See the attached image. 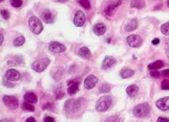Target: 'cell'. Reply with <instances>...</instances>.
I'll use <instances>...</instances> for the list:
<instances>
[{
	"label": "cell",
	"instance_id": "cell-45",
	"mask_svg": "<svg viewBox=\"0 0 169 122\" xmlns=\"http://www.w3.org/2000/svg\"><path fill=\"white\" fill-rule=\"evenodd\" d=\"M159 43H160L159 38H155V39H153L152 41V44L153 45H157V44H159Z\"/></svg>",
	"mask_w": 169,
	"mask_h": 122
},
{
	"label": "cell",
	"instance_id": "cell-8",
	"mask_svg": "<svg viewBox=\"0 0 169 122\" xmlns=\"http://www.w3.org/2000/svg\"><path fill=\"white\" fill-rule=\"evenodd\" d=\"M41 18L45 23H53L55 20V15L52 11H50L48 9H44L41 12Z\"/></svg>",
	"mask_w": 169,
	"mask_h": 122
},
{
	"label": "cell",
	"instance_id": "cell-19",
	"mask_svg": "<svg viewBox=\"0 0 169 122\" xmlns=\"http://www.w3.org/2000/svg\"><path fill=\"white\" fill-rule=\"evenodd\" d=\"M23 62V59L21 56H15L8 60L7 65L10 67H15L21 64Z\"/></svg>",
	"mask_w": 169,
	"mask_h": 122
},
{
	"label": "cell",
	"instance_id": "cell-30",
	"mask_svg": "<svg viewBox=\"0 0 169 122\" xmlns=\"http://www.w3.org/2000/svg\"><path fill=\"white\" fill-rule=\"evenodd\" d=\"M161 33L165 35H169V21L163 24L161 27Z\"/></svg>",
	"mask_w": 169,
	"mask_h": 122
},
{
	"label": "cell",
	"instance_id": "cell-40",
	"mask_svg": "<svg viewBox=\"0 0 169 122\" xmlns=\"http://www.w3.org/2000/svg\"><path fill=\"white\" fill-rule=\"evenodd\" d=\"M156 122H169V119L166 117H158Z\"/></svg>",
	"mask_w": 169,
	"mask_h": 122
},
{
	"label": "cell",
	"instance_id": "cell-10",
	"mask_svg": "<svg viewBox=\"0 0 169 122\" xmlns=\"http://www.w3.org/2000/svg\"><path fill=\"white\" fill-rule=\"evenodd\" d=\"M49 51L55 54H60L62 53L66 50V47H65L63 44L60 42L53 41L51 42L49 46Z\"/></svg>",
	"mask_w": 169,
	"mask_h": 122
},
{
	"label": "cell",
	"instance_id": "cell-38",
	"mask_svg": "<svg viewBox=\"0 0 169 122\" xmlns=\"http://www.w3.org/2000/svg\"><path fill=\"white\" fill-rule=\"evenodd\" d=\"M165 51L166 56L169 57V40H167L165 44Z\"/></svg>",
	"mask_w": 169,
	"mask_h": 122
},
{
	"label": "cell",
	"instance_id": "cell-49",
	"mask_svg": "<svg viewBox=\"0 0 169 122\" xmlns=\"http://www.w3.org/2000/svg\"><path fill=\"white\" fill-rule=\"evenodd\" d=\"M168 7H169V1L168 2Z\"/></svg>",
	"mask_w": 169,
	"mask_h": 122
},
{
	"label": "cell",
	"instance_id": "cell-32",
	"mask_svg": "<svg viewBox=\"0 0 169 122\" xmlns=\"http://www.w3.org/2000/svg\"><path fill=\"white\" fill-rule=\"evenodd\" d=\"M55 98L57 100H60V99L63 98L65 96V93L64 92L62 91V89H57L55 91Z\"/></svg>",
	"mask_w": 169,
	"mask_h": 122
},
{
	"label": "cell",
	"instance_id": "cell-34",
	"mask_svg": "<svg viewBox=\"0 0 169 122\" xmlns=\"http://www.w3.org/2000/svg\"><path fill=\"white\" fill-rule=\"evenodd\" d=\"M10 4L13 7L18 8L22 6V0H10Z\"/></svg>",
	"mask_w": 169,
	"mask_h": 122
},
{
	"label": "cell",
	"instance_id": "cell-6",
	"mask_svg": "<svg viewBox=\"0 0 169 122\" xmlns=\"http://www.w3.org/2000/svg\"><path fill=\"white\" fill-rule=\"evenodd\" d=\"M3 103L9 109H17L19 106V101L17 98L13 96H4L2 98Z\"/></svg>",
	"mask_w": 169,
	"mask_h": 122
},
{
	"label": "cell",
	"instance_id": "cell-21",
	"mask_svg": "<svg viewBox=\"0 0 169 122\" xmlns=\"http://www.w3.org/2000/svg\"><path fill=\"white\" fill-rule=\"evenodd\" d=\"M51 73L54 80H60L62 76V69L60 67H55L52 70Z\"/></svg>",
	"mask_w": 169,
	"mask_h": 122
},
{
	"label": "cell",
	"instance_id": "cell-16",
	"mask_svg": "<svg viewBox=\"0 0 169 122\" xmlns=\"http://www.w3.org/2000/svg\"><path fill=\"white\" fill-rule=\"evenodd\" d=\"M106 30H107V27L102 22H99V23L94 25L93 27V32L94 34L98 36L104 35L106 33Z\"/></svg>",
	"mask_w": 169,
	"mask_h": 122
},
{
	"label": "cell",
	"instance_id": "cell-2",
	"mask_svg": "<svg viewBox=\"0 0 169 122\" xmlns=\"http://www.w3.org/2000/svg\"><path fill=\"white\" fill-rule=\"evenodd\" d=\"M112 99L110 96L100 97L96 103V110L98 112H105L109 109L112 105Z\"/></svg>",
	"mask_w": 169,
	"mask_h": 122
},
{
	"label": "cell",
	"instance_id": "cell-23",
	"mask_svg": "<svg viewBox=\"0 0 169 122\" xmlns=\"http://www.w3.org/2000/svg\"><path fill=\"white\" fill-rule=\"evenodd\" d=\"M139 87L136 85H131L127 88V93L129 97H135L138 94Z\"/></svg>",
	"mask_w": 169,
	"mask_h": 122
},
{
	"label": "cell",
	"instance_id": "cell-47",
	"mask_svg": "<svg viewBox=\"0 0 169 122\" xmlns=\"http://www.w3.org/2000/svg\"><path fill=\"white\" fill-rule=\"evenodd\" d=\"M0 37H1V42H0V44H2V43H3V40H4V37H3V35L1 34L0 35Z\"/></svg>",
	"mask_w": 169,
	"mask_h": 122
},
{
	"label": "cell",
	"instance_id": "cell-35",
	"mask_svg": "<svg viewBox=\"0 0 169 122\" xmlns=\"http://www.w3.org/2000/svg\"><path fill=\"white\" fill-rule=\"evenodd\" d=\"M1 15L2 17L6 20H7L10 17V12H9V11L7 10H6V9H3V10H1Z\"/></svg>",
	"mask_w": 169,
	"mask_h": 122
},
{
	"label": "cell",
	"instance_id": "cell-48",
	"mask_svg": "<svg viewBox=\"0 0 169 122\" xmlns=\"http://www.w3.org/2000/svg\"><path fill=\"white\" fill-rule=\"evenodd\" d=\"M0 122H10V121H9L7 119H1V121H0Z\"/></svg>",
	"mask_w": 169,
	"mask_h": 122
},
{
	"label": "cell",
	"instance_id": "cell-1",
	"mask_svg": "<svg viewBox=\"0 0 169 122\" xmlns=\"http://www.w3.org/2000/svg\"><path fill=\"white\" fill-rule=\"evenodd\" d=\"M85 103L84 98L69 99L67 100L64 105V110L65 114L67 115H74L78 114L82 109Z\"/></svg>",
	"mask_w": 169,
	"mask_h": 122
},
{
	"label": "cell",
	"instance_id": "cell-33",
	"mask_svg": "<svg viewBox=\"0 0 169 122\" xmlns=\"http://www.w3.org/2000/svg\"><path fill=\"white\" fill-rule=\"evenodd\" d=\"M99 91L102 93H105L110 91V86L107 84H102L101 86L99 87Z\"/></svg>",
	"mask_w": 169,
	"mask_h": 122
},
{
	"label": "cell",
	"instance_id": "cell-7",
	"mask_svg": "<svg viewBox=\"0 0 169 122\" xmlns=\"http://www.w3.org/2000/svg\"><path fill=\"white\" fill-rule=\"evenodd\" d=\"M128 46L132 48H139L142 44V38L138 35H130L127 38Z\"/></svg>",
	"mask_w": 169,
	"mask_h": 122
},
{
	"label": "cell",
	"instance_id": "cell-11",
	"mask_svg": "<svg viewBox=\"0 0 169 122\" xmlns=\"http://www.w3.org/2000/svg\"><path fill=\"white\" fill-rule=\"evenodd\" d=\"M86 21L85 14L82 10H78L76 12L73 18V23L76 27H82Z\"/></svg>",
	"mask_w": 169,
	"mask_h": 122
},
{
	"label": "cell",
	"instance_id": "cell-29",
	"mask_svg": "<svg viewBox=\"0 0 169 122\" xmlns=\"http://www.w3.org/2000/svg\"><path fill=\"white\" fill-rule=\"evenodd\" d=\"M78 3H79L81 5H82L83 7H84L85 10H89L91 9L92 6L91 4H90L89 0H77Z\"/></svg>",
	"mask_w": 169,
	"mask_h": 122
},
{
	"label": "cell",
	"instance_id": "cell-44",
	"mask_svg": "<svg viewBox=\"0 0 169 122\" xmlns=\"http://www.w3.org/2000/svg\"><path fill=\"white\" fill-rule=\"evenodd\" d=\"M26 122H37V120H36L35 118H33V117L30 116L26 119Z\"/></svg>",
	"mask_w": 169,
	"mask_h": 122
},
{
	"label": "cell",
	"instance_id": "cell-41",
	"mask_svg": "<svg viewBox=\"0 0 169 122\" xmlns=\"http://www.w3.org/2000/svg\"><path fill=\"white\" fill-rule=\"evenodd\" d=\"M44 122H55V119L51 116H47L44 118Z\"/></svg>",
	"mask_w": 169,
	"mask_h": 122
},
{
	"label": "cell",
	"instance_id": "cell-46",
	"mask_svg": "<svg viewBox=\"0 0 169 122\" xmlns=\"http://www.w3.org/2000/svg\"><path fill=\"white\" fill-rule=\"evenodd\" d=\"M68 0H55V2H60V3H66Z\"/></svg>",
	"mask_w": 169,
	"mask_h": 122
},
{
	"label": "cell",
	"instance_id": "cell-9",
	"mask_svg": "<svg viewBox=\"0 0 169 122\" xmlns=\"http://www.w3.org/2000/svg\"><path fill=\"white\" fill-rule=\"evenodd\" d=\"M121 4V0H116V1L112 2V3L108 4L107 7L105 10V13L106 15L109 17L113 16L114 13L116 12V9Z\"/></svg>",
	"mask_w": 169,
	"mask_h": 122
},
{
	"label": "cell",
	"instance_id": "cell-31",
	"mask_svg": "<svg viewBox=\"0 0 169 122\" xmlns=\"http://www.w3.org/2000/svg\"><path fill=\"white\" fill-rule=\"evenodd\" d=\"M122 121L120 116L116 115V116H112L107 118L105 122H122Z\"/></svg>",
	"mask_w": 169,
	"mask_h": 122
},
{
	"label": "cell",
	"instance_id": "cell-5",
	"mask_svg": "<svg viewBox=\"0 0 169 122\" xmlns=\"http://www.w3.org/2000/svg\"><path fill=\"white\" fill-rule=\"evenodd\" d=\"M50 64V60L48 58H42L33 62L31 64V68L37 72H42L47 68Z\"/></svg>",
	"mask_w": 169,
	"mask_h": 122
},
{
	"label": "cell",
	"instance_id": "cell-25",
	"mask_svg": "<svg viewBox=\"0 0 169 122\" xmlns=\"http://www.w3.org/2000/svg\"><path fill=\"white\" fill-rule=\"evenodd\" d=\"M120 74L121 77L123 79H127V78H130L134 74V70L128 69V68H123L121 70L120 72Z\"/></svg>",
	"mask_w": 169,
	"mask_h": 122
},
{
	"label": "cell",
	"instance_id": "cell-3",
	"mask_svg": "<svg viewBox=\"0 0 169 122\" xmlns=\"http://www.w3.org/2000/svg\"><path fill=\"white\" fill-rule=\"evenodd\" d=\"M150 106L147 103H143L137 105L133 110V114L137 118H145L150 114Z\"/></svg>",
	"mask_w": 169,
	"mask_h": 122
},
{
	"label": "cell",
	"instance_id": "cell-18",
	"mask_svg": "<svg viewBox=\"0 0 169 122\" xmlns=\"http://www.w3.org/2000/svg\"><path fill=\"white\" fill-rule=\"evenodd\" d=\"M23 99L26 102L30 103H37L38 102V98L34 92H28L24 95Z\"/></svg>",
	"mask_w": 169,
	"mask_h": 122
},
{
	"label": "cell",
	"instance_id": "cell-17",
	"mask_svg": "<svg viewBox=\"0 0 169 122\" xmlns=\"http://www.w3.org/2000/svg\"><path fill=\"white\" fill-rule=\"evenodd\" d=\"M116 59L113 57V56H105V58L104 59V60H103V62H102V68L103 69H109L111 67L113 66V65L116 64Z\"/></svg>",
	"mask_w": 169,
	"mask_h": 122
},
{
	"label": "cell",
	"instance_id": "cell-27",
	"mask_svg": "<svg viewBox=\"0 0 169 122\" xmlns=\"http://www.w3.org/2000/svg\"><path fill=\"white\" fill-rule=\"evenodd\" d=\"M21 108L23 110L28 112H34L35 110V107L32 105V103L26 102V101L22 103Z\"/></svg>",
	"mask_w": 169,
	"mask_h": 122
},
{
	"label": "cell",
	"instance_id": "cell-36",
	"mask_svg": "<svg viewBox=\"0 0 169 122\" xmlns=\"http://www.w3.org/2000/svg\"><path fill=\"white\" fill-rule=\"evenodd\" d=\"M161 88L163 90H169V80L166 79L161 82Z\"/></svg>",
	"mask_w": 169,
	"mask_h": 122
},
{
	"label": "cell",
	"instance_id": "cell-13",
	"mask_svg": "<svg viewBox=\"0 0 169 122\" xmlns=\"http://www.w3.org/2000/svg\"><path fill=\"white\" fill-rule=\"evenodd\" d=\"M21 74L15 69H10L6 72L5 77L8 81H18L21 79Z\"/></svg>",
	"mask_w": 169,
	"mask_h": 122
},
{
	"label": "cell",
	"instance_id": "cell-42",
	"mask_svg": "<svg viewBox=\"0 0 169 122\" xmlns=\"http://www.w3.org/2000/svg\"><path fill=\"white\" fill-rule=\"evenodd\" d=\"M10 81H4V85H5V86L8 87H13L15 86L14 84H12V83L10 82Z\"/></svg>",
	"mask_w": 169,
	"mask_h": 122
},
{
	"label": "cell",
	"instance_id": "cell-12",
	"mask_svg": "<svg viewBox=\"0 0 169 122\" xmlns=\"http://www.w3.org/2000/svg\"><path fill=\"white\" fill-rule=\"evenodd\" d=\"M98 82V79L93 74H90L87 76L84 80V87L86 90H91L96 86Z\"/></svg>",
	"mask_w": 169,
	"mask_h": 122
},
{
	"label": "cell",
	"instance_id": "cell-14",
	"mask_svg": "<svg viewBox=\"0 0 169 122\" xmlns=\"http://www.w3.org/2000/svg\"><path fill=\"white\" fill-rule=\"evenodd\" d=\"M67 85H69V87H67V93L70 96H73L77 93L79 90V81H75V80H71L67 82Z\"/></svg>",
	"mask_w": 169,
	"mask_h": 122
},
{
	"label": "cell",
	"instance_id": "cell-39",
	"mask_svg": "<svg viewBox=\"0 0 169 122\" xmlns=\"http://www.w3.org/2000/svg\"><path fill=\"white\" fill-rule=\"evenodd\" d=\"M161 74H162V75L164 77L169 78V69L163 70V71L161 72Z\"/></svg>",
	"mask_w": 169,
	"mask_h": 122
},
{
	"label": "cell",
	"instance_id": "cell-15",
	"mask_svg": "<svg viewBox=\"0 0 169 122\" xmlns=\"http://www.w3.org/2000/svg\"><path fill=\"white\" fill-rule=\"evenodd\" d=\"M156 106L158 109L163 111L169 110V97H164L159 99L156 102Z\"/></svg>",
	"mask_w": 169,
	"mask_h": 122
},
{
	"label": "cell",
	"instance_id": "cell-22",
	"mask_svg": "<svg viewBox=\"0 0 169 122\" xmlns=\"http://www.w3.org/2000/svg\"><path fill=\"white\" fill-rule=\"evenodd\" d=\"M130 6L132 8L140 10V9H142L146 6L145 0H132Z\"/></svg>",
	"mask_w": 169,
	"mask_h": 122
},
{
	"label": "cell",
	"instance_id": "cell-50",
	"mask_svg": "<svg viewBox=\"0 0 169 122\" xmlns=\"http://www.w3.org/2000/svg\"><path fill=\"white\" fill-rule=\"evenodd\" d=\"M4 1V0H0V2H3Z\"/></svg>",
	"mask_w": 169,
	"mask_h": 122
},
{
	"label": "cell",
	"instance_id": "cell-43",
	"mask_svg": "<svg viewBox=\"0 0 169 122\" xmlns=\"http://www.w3.org/2000/svg\"><path fill=\"white\" fill-rule=\"evenodd\" d=\"M52 103H45V104L43 106V107H42V109L43 110H47V109H49V108H50L52 107Z\"/></svg>",
	"mask_w": 169,
	"mask_h": 122
},
{
	"label": "cell",
	"instance_id": "cell-20",
	"mask_svg": "<svg viewBox=\"0 0 169 122\" xmlns=\"http://www.w3.org/2000/svg\"><path fill=\"white\" fill-rule=\"evenodd\" d=\"M78 55H79L81 57L84 59H89L92 57V54L91 51L89 50L87 47H82L78 51Z\"/></svg>",
	"mask_w": 169,
	"mask_h": 122
},
{
	"label": "cell",
	"instance_id": "cell-26",
	"mask_svg": "<svg viewBox=\"0 0 169 122\" xmlns=\"http://www.w3.org/2000/svg\"><path fill=\"white\" fill-rule=\"evenodd\" d=\"M163 66H164V63L163 61L157 60L149 64L147 68L150 70H157L162 68Z\"/></svg>",
	"mask_w": 169,
	"mask_h": 122
},
{
	"label": "cell",
	"instance_id": "cell-37",
	"mask_svg": "<svg viewBox=\"0 0 169 122\" xmlns=\"http://www.w3.org/2000/svg\"><path fill=\"white\" fill-rule=\"evenodd\" d=\"M150 74L153 78H158L160 77V72L157 71V70H152V71L150 72Z\"/></svg>",
	"mask_w": 169,
	"mask_h": 122
},
{
	"label": "cell",
	"instance_id": "cell-28",
	"mask_svg": "<svg viewBox=\"0 0 169 122\" xmlns=\"http://www.w3.org/2000/svg\"><path fill=\"white\" fill-rule=\"evenodd\" d=\"M25 41H26V40H25L24 36H18V37L15 38L14 40H13V45H14L15 46H21L22 45L24 44Z\"/></svg>",
	"mask_w": 169,
	"mask_h": 122
},
{
	"label": "cell",
	"instance_id": "cell-4",
	"mask_svg": "<svg viewBox=\"0 0 169 122\" xmlns=\"http://www.w3.org/2000/svg\"><path fill=\"white\" fill-rule=\"evenodd\" d=\"M30 30L36 35H39L43 30V25L41 20L35 16H31L28 19Z\"/></svg>",
	"mask_w": 169,
	"mask_h": 122
},
{
	"label": "cell",
	"instance_id": "cell-24",
	"mask_svg": "<svg viewBox=\"0 0 169 122\" xmlns=\"http://www.w3.org/2000/svg\"><path fill=\"white\" fill-rule=\"evenodd\" d=\"M137 28H138V22L136 19H133L127 24L125 27V30L127 32H132V31L136 30Z\"/></svg>",
	"mask_w": 169,
	"mask_h": 122
}]
</instances>
